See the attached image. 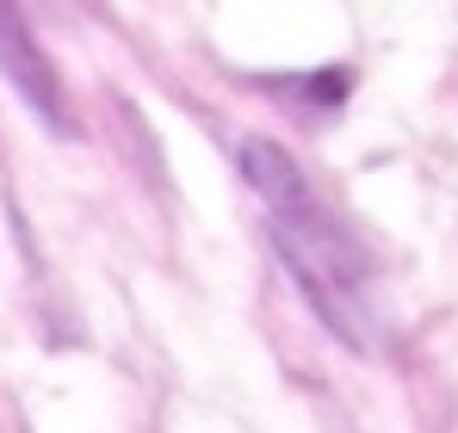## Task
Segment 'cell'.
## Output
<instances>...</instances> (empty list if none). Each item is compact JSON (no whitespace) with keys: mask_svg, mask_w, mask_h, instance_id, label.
Returning a JSON list of instances; mask_svg holds the SVG:
<instances>
[{"mask_svg":"<svg viewBox=\"0 0 458 433\" xmlns=\"http://www.w3.org/2000/svg\"><path fill=\"white\" fill-rule=\"evenodd\" d=\"M242 180L254 186V199L267 205V235L292 273V285L304 291L316 322L347 341L353 353H378L384 322H378V260L366 248V235L335 211L316 180L267 137L242 143Z\"/></svg>","mask_w":458,"mask_h":433,"instance_id":"obj_1","label":"cell"},{"mask_svg":"<svg viewBox=\"0 0 458 433\" xmlns=\"http://www.w3.org/2000/svg\"><path fill=\"white\" fill-rule=\"evenodd\" d=\"M0 74L13 81V93L31 106V118L50 131V137H75V112H69V93H63V74L50 69L31 19L19 0H0Z\"/></svg>","mask_w":458,"mask_h":433,"instance_id":"obj_2","label":"cell"}]
</instances>
